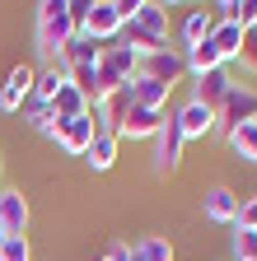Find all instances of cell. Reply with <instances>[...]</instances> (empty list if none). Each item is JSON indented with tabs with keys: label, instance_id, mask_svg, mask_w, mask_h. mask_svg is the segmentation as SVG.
I'll list each match as a JSON object with an SVG mask.
<instances>
[{
	"label": "cell",
	"instance_id": "cell-3",
	"mask_svg": "<svg viewBox=\"0 0 257 261\" xmlns=\"http://www.w3.org/2000/svg\"><path fill=\"white\" fill-rule=\"evenodd\" d=\"M182 130H178V121L173 117H164V126H159V136H154V173L159 177H169V173H178V163H182Z\"/></svg>",
	"mask_w": 257,
	"mask_h": 261
},
{
	"label": "cell",
	"instance_id": "cell-25",
	"mask_svg": "<svg viewBox=\"0 0 257 261\" xmlns=\"http://www.w3.org/2000/svg\"><path fill=\"white\" fill-rule=\"evenodd\" d=\"M0 261H33V247H28L24 233H10L5 243H0Z\"/></svg>",
	"mask_w": 257,
	"mask_h": 261
},
{
	"label": "cell",
	"instance_id": "cell-27",
	"mask_svg": "<svg viewBox=\"0 0 257 261\" xmlns=\"http://www.w3.org/2000/svg\"><path fill=\"white\" fill-rule=\"evenodd\" d=\"M234 261H257V233L252 228H234Z\"/></svg>",
	"mask_w": 257,
	"mask_h": 261
},
{
	"label": "cell",
	"instance_id": "cell-29",
	"mask_svg": "<svg viewBox=\"0 0 257 261\" xmlns=\"http://www.w3.org/2000/svg\"><path fill=\"white\" fill-rule=\"evenodd\" d=\"M126 256H131V247H126V243H117V247H112V252H108L103 261H126Z\"/></svg>",
	"mask_w": 257,
	"mask_h": 261
},
{
	"label": "cell",
	"instance_id": "cell-31",
	"mask_svg": "<svg viewBox=\"0 0 257 261\" xmlns=\"http://www.w3.org/2000/svg\"><path fill=\"white\" fill-rule=\"evenodd\" d=\"M126 261H141V256H136V247H131V256H126Z\"/></svg>",
	"mask_w": 257,
	"mask_h": 261
},
{
	"label": "cell",
	"instance_id": "cell-8",
	"mask_svg": "<svg viewBox=\"0 0 257 261\" xmlns=\"http://www.w3.org/2000/svg\"><path fill=\"white\" fill-rule=\"evenodd\" d=\"M229 89H234V75H229V65H215V70L197 75V93H192V98L220 112V103H224V98H229Z\"/></svg>",
	"mask_w": 257,
	"mask_h": 261
},
{
	"label": "cell",
	"instance_id": "cell-18",
	"mask_svg": "<svg viewBox=\"0 0 257 261\" xmlns=\"http://www.w3.org/2000/svg\"><path fill=\"white\" fill-rule=\"evenodd\" d=\"M84 163L94 173H108L117 163V136H112V130H99V136H94V145L84 149Z\"/></svg>",
	"mask_w": 257,
	"mask_h": 261
},
{
	"label": "cell",
	"instance_id": "cell-19",
	"mask_svg": "<svg viewBox=\"0 0 257 261\" xmlns=\"http://www.w3.org/2000/svg\"><path fill=\"white\" fill-rule=\"evenodd\" d=\"M52 108H56L61 121H71V117H84V112H89V98H84L75 84H61V89L52 93Z\"/></svg>",
	"mask_w": 257,
	"mask_h": 261
},
{
	"label": "cell",
	"instance_id": "cell-17",
	"mask_svg": "<svg viewBox=\"0 0 257 261\" xmlns=\"http://www.w3.org/2000/svg\"><path fill=\"white\" fill-rule=\"evenodd\" d=\"M169 84H159V80H145V75H136L131 80V98H136V108H150V112H164V103H169Z\"/></svg>",
	"mask_w": 257,
	"mask_h": 261
},
{
	"label": "cell",
	"instance_id": "cell-30",
	"mask_svg": "<svg viewBox=\"0 0 257 261\" xmlns=\"http://www.w3.org/2000/svg\"><path fill=\"white\" fill-rule=\"evenodd\" d=\"M5 238H10V233H5V224H0V243H5Z\"/></svg>",
	"mask_w": 257,
	"mask_h": 261
},
{
	"label": "cell",
	"instance_id": "cell-6",
	"mask_svg": "<svg viewBox=\"0 0 257 261\" xmlns=\"http://www.w3.org/2000/svg\"><path fill=\"white\" fill-rule=\"evenodd\" d=\"M173 121H178V130H182V140H206L220 117H215V108L197 103V98H187V103L173 112Z\"/></svg>",
	"mask_w": 257,
	"mask_h": 261
},
{
	"label": "cell",
	"instance_id": "cell-23",
	"mask_svg": "<svg viewBox=\"0 0 257 261\" xmlns=\"http://www.w3.org/2000/svg\"><path fill=\"white\" fill-rule=\"evenodd\" d=\"M182 61H187V70H192V75H206V70H215V65H220V56H215L211 38H206V42H197V47H187V51H182Z\"/></svg>",
	"mask_w": 257,
	"mask_h": 261
},
{
	"label": "cell",
	"instance_id": "cell-13",
	"mask_svg": "<svg viewBox=\"0 0 257 261\" xmlns=\"http://www.w3.org/2000/svg\"><path fill=\"white\" fill-rule=\"evenodd\" d=\"M239 196L229 191V187H211L206 196H201V210H206V219H215V224H234L239 219Z\"/></svg>",
	"mask_w": 257,
	"mask_h": 261
},
{
	"label": "cell",
	"instance_id": "cell-15",
	"mask_svg": "<svg viewBox=\"0 0 257 261\" xmlns=\"http://www.w3.org/2000/svg\"><path fill=\"white\" fill-rule=\"evenodd\" d=\"M0 224H5V233H24L28 228V196L24 191H0Z\"/></svg>",
	"mask_w": 257,
	"mask_h": 261
},
{
	"label": "cell",
	"instance_id": "cell-16",
	"mask_svg": "<svg viewBox=\"0 0 257 261\" xmlns=\"http://www.w3.org/2000/svg\"><path fill=\"white\" fill-rule=\"evenodd\" d=\"M99 56H103V47L94 42V38H84V33H75V38L66 42V51H61L56 61L66 65V70H80V65H99Z\"/></svg>",
	"mask_w": 257,
	"mask_h": 261
},
{
	"label": "cell",
	"instance_id": "cell-10",
	"mask_svg": "<svg viewBox=\"0 0 257 261\" xmlns=\"http://www.w3.org/2000/svg\"><path fill=\"white\" fill-rule=\"evenodd\" d=\"M159 126H164V112H150V108H131L126 121L117 126V140H154Z\"/></svg>",
	"mask_w": 257,
	"mask_h": 261
},
{
	"label": "cell",
	"instance_id": "cell-2",
	"mask_svg": "<svg viewBox=\"0 0 257 261\" xmlns=\"http://www.w3.org/2000/svg\"><path fill=\"white\" fill-rule=\"evenodd\" d=\"M126 19H131V5H122V0H94L80 33H84V38H94V42H112V38H122Z\"/></svg>",
	"mask_w": 257,
	"mask_h": 261
},
{
	"label": "cell",
	"instance_id": "cell-22",
	"mask_svg": "<svg viewBox=\"0 0 257 261\" xmlns=\"http://www.w3.org/2000/svg\"><path fill=\"white\" fill-rule=\"evenodd\" d=\"M229 149H234L239 159L257 163V121H243V126H234V130H229Z\"/></svg>",
	"mask_w": 257,
	"mask_h": 261
},
{
	"label": "cell",
	"instance_id": "cell-26",
	"mask_svg": "<svg viewBox=\"0 0 257 261\" xmlns=\"http://www.w3.org/2000/svg\"><path fill=\"white\" fill-rule=\"evenodd\" d=\"M234 65H243L248 75H257V28H248V33H243V47H239Z\"/></svg>",
	"mask_w": 257,
	"mask_h": 261
},
{
	"label": "cell",
	"instance_id": "cell-9",
	"mask_svg": "<svg viewBox=\"0 0 257 261\" xmlns=\"http://www.w3.org/2000/svg\"><path fill=\"white\" fill-rule=\"evenodd\" d=\"M33 80H38V70H28V65H14L10 80H5V89H0V112H19L28 98H33Z\"/></svg>",
	"mask_w": 257,
	"mask_h": 261
},
{
	"label": "cell",
	"instance_id": "cell-28",
	"mask_svg": "<svg viewBox=\"0 0 257 261\" xmlns=\"http://www.w3.org/2000/svg\"><path fill=\"white\" fill-rule=\"evenodd\" d=\"M234 228H252V233H257V196H248V201L239 205V219H234Z\"/></svg>",
	"mask_w": 257,
	"mask_h": 261
},
{
	"label": "cell",
	"instance_id": "cell-14",
	"mask_svg": "<svg viewBox=\"0 0 257 261\" xmlns=\"http://www.w3.org/2000/svg\"><path fill=\"white\" fill-rule=\"evenodd\" d=\"M211 47H215L220 65H234V56H239V47H243V28L229 23V19H215V28H211Z\"/></svg>",
	"mask_w": 257,
	"mask_h": 261
},
{
	"label": "cell",
	"instance_id": "cell-24",
	"mask_svg": "<svg viewBox=\"0 0 257 261\" xmlns=\"http://www.w3.org/2000/svg\"><path fill=\"white\" fill-rule=\"evenodd\" d=\"M136 256L141 261H173V243L169 238H141L136 243Z\"/></svg>",
	"mask_w": 257,
	"mask_h": 261
},
{
	"label": "cell",
	"instance_id": "cell-12",
	"mask_svg": "<svg viewBox=\"0 0 257 261\" xmlns=\"http://www.w3.org/2000/svg\"><path fill=\"white\" fill-rule=\"evenodd\" d=\"M126 23H136V28H145V33H154V38L169 42V10L159 5V0H136Z\"/></svg>",
	"mask_w": 257,
	"mask_h": 261
},
{
	"label": "cell",
	"instance_id": "cell-1",
	"mask_svg": "<svg viewBox=\"0 0 257 261\" xmlns=\"http://www.w3.org/2000/svg\"><path fill=\"white\" fill-rule=\"evenodd\" d=\"M80 33L75 14H71V0H42L38 5V51L47 61H56L66 51V42Z\"/></svg>",
	"mask_w": 257,
	"mask_h": 261
},
{
	"label": "cell",
	"instance_id": "cell-5",
	"mask_svg": "<svg viewBox=\"0 0 257 261\" xmlns=\"http://www.w3.org/2000/svg\"><path fill=\"white\" fill-rule=\"evenodd\" d=\"M103 130V121L94 117V108L84 112V117H71V121H61V130H56V145L66 149V154H84L89 145H94V136Z\"/></svg>",
	"mask_w": 257,
	"mask_h": 261
},
{
	"label": "cell",
	"instance_id": "cell-11",
	"mask_svg": "<svg viewBox=\"0 0 257 261\" xmlns=\"http://www.w3.org/2000/svg\"><path fill=\"white\" fill-rule=\"evenodd\" d=\"M99 70H108V75H117L122 84H131L136 75H141V56L131 51V47H103V56H99Z\"/></svg>",
	"mask_w": 257,
	"mask_h": 261
},
{
	"label": "cell",
	"instance_id": "cell-4",
	"mask_svg": "<svg viewBox=\"0 0 257 261\" xmlns=\"http://www.w3.org/2000/svg\"><path fill=\"white\" fill-rule=\"evenodd\" d=\"M215 117H220L215 126H224V136H229L234 126H243V121H257V89L234 84V89H229V98L220 103V112H215Z\"/></svg>",
	"mask_w": 257,
	"mask_h": 261
},
{
	"label": "cell",
	"instance_id": "cell-21",
	"mask_svg": "<svg viewBox=\"0 0 257 261\" xmlns=\"http://www.w3.org/2000/svg\"><path fill=\"white\" fill-rule=\"evenodd\" d=\"M215 19H229V23H239L248 33V28H257V0H224Z\"/></svg>",
	"mask_w": 257,
	"mask_h": 261
},
{
	"label": "cell",
	"instance_id": "cell-7",
	"mask_svg": "<svg viewBox=\"0 0 257 261\" xmlns=\"http://www.w3.org/2000/svg\"><path fill=\"white\" fill-rule=\"evenodd\" d=\"M141 75L145 80H159V84H178L182 75H187V61H182V51L178 47H164V51H154V56H145L141 61Z\"/></svg>",
	"mask_w": 257,
	"mask_h": 261
},
{
	"label": "cell",
	"instance_id": "cell-20",
	"mask_svg": "<svg viewBox=\"0 0 257 261\" xmlns=\"http://www.w3.org/2000/svg\"><path fill=\"white\" fill-rule=\"evenodd\" d=\"M211 28H215V14H211V10H192L187 23H182V42H187V47L206 42V38H211ZM187 47H182V51H187Z\"/></svg>",
	"mask_w": 257,
	"mask_h": 261
}]
</instances>
